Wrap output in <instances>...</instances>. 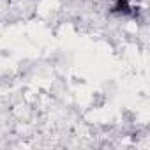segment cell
Here are the masks:
<instances>
[{
    "mask_svg": "<svg viewBox=\"0 0 150 150\" xmlns=\"http://www.w3.org/2000/svg\"><path fill=\"white\" fill-rule=\"evenodd\" d=\"M131 2L129 0H117V2L113 4V7H111V13L113 14H122V16H125V14H131Z\"/></svg>",
    "mask_w": 150,
    "mask_h": 150,
    "instance_id": "cell-1",
    "label": "cell"
}]
</instances>
